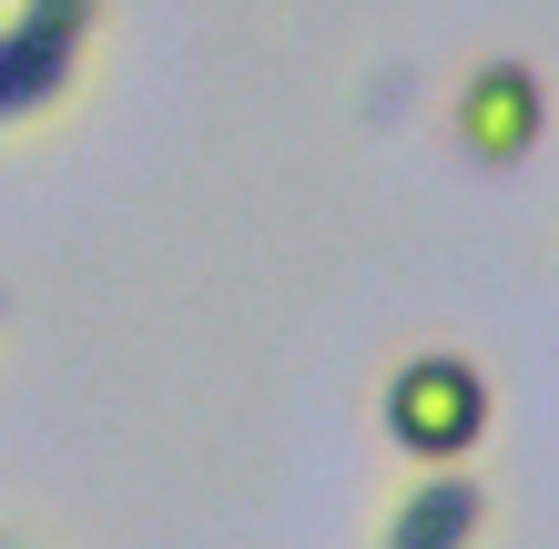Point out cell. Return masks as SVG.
I'll return each instance as SVG.
<instances>
[{
	"mask_svg": "<svg viewBox=\"0 0 559 549\" xmlns=\"http://www.w3.org/2000/svg\"><path fill=\"white\" fill-rule=\"evenodd\" d=\"M112 0H0V153H41L103 82Z\"/></svg>",
	"mask_w": 559,
	"mask_h": 549,
	"instance_id": "cell-1",
	"label": "cell"
},
{
	"mask_svg": "<svg viewBox=\"0 0 559 549\" xmlns=\"http://www.w3.org/2000/svg\"><path fill=\"white\" fill-rule=\"evenodd\" d=\"M377 438L397 468H468L499 438V377L468 346H407L377 377Z\"/></svg>",
	"mask_w": 559,
	"mask_h": 549,
	"instance_id": "cell-2",
	"label": "cell"
},
{
	"mask_svg": "<svg viewBox=\"0 0 559 549\" xmlns=\"http://www.w3.org/2000/svg\"><path fill=\"white\" fill-rule=\"evenodd\" d=\"M549 122H559V92H549V72L530 51H488L448 82V143L478 174H519L549 143Z\"/></svg>",
	"mask_w": 559,
	"mask_h": 549,
	"instance_id": "cell-3",
	"label": "cell"
},
{
	"mask_svg": "<svg viewBox=\"0 0 559 549\" xmlns=\"http://www.w3.org/2000/svg\"><path fill=\"white\" fill-rule=\"evenodd\" d=\"M499 539V489L488 468H397L367 509V549H488Z\"/></svg>",
	"mask_w": 559,
	"mask_h": 549,
	"instance_id": "cell-4",
	"label": "cell"
},
{
	"mask_svg": "<svg viewBox=\"0 0 559 549\" xmlns=\"http://www.w3.org/2000/svg\"><path fill=\"white\" fill-rule=\"evenodd\" d=\"M0 549H72V539H61V529H41L31 509H0Z\"/></svg>",
	"mask_w": 559,
	"mask_h": 549,
	"instance_id": "cell-5",
	"label": "cell"
},
{
	"mask_svg": "<svg viewBox=\"0 0 559 549\" xmlns=\"http://www.w3.org/2000/svg\"><path fill=\"white\" fill-rule=\"evenodd\" d=\"M0 346H11V306H0Z\"/></svg>",
	"mask_w": 559,
	"mask_h": 549,
	"instance_id": "cell-6",
	"label": "cell"
}]
</instances>
